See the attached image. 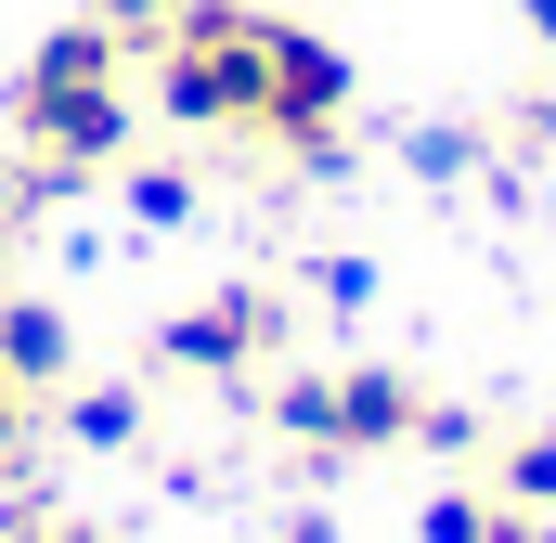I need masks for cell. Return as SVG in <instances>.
<instances>
[{"instance_id": "cell-8", "label": "cell", "mask_w": 556, "mask_h": 543, "mask_svg": "<svg viewBox=\"0 0 556 543\" xmlns=\"http://www.w3.org/2000/svg\"><path fill=\"white\" fill-rule=\"evenodd\" d=\"M39 207H65V181H52V168H26V155H13V168H0V247H13V233H26V220H39Z\"/></svg>"}, {"instance_id": "cell-1", "label": "cell", "mask_w": 556, "mask_h": 543, "mask_svg": "<svg viewBox=\"0 0 556 543\" xmlns=\"http://www.w3.org/2000/svg\"><path fill=\"white\" fill-rule=\"evenodd\" d=\"M142 78H155V117L207 142H247L273 168H337L350 155V52L298 13L260 0H181L155 39H142Z\"/></svg>"}, {"instance_id": "cell-12", "label": "cell", "mask_w": 556, "mask_h": 543, "mask_svg": "<svg viewBox=\"0 0 556 543\" xmlns=\"http://www.w3.org/2000/svg\"><path fill=\"white\" fill-rule=\"evenodd\" d=\"M479 518H492V492H466V479H453V492L427 505V543H479Z\"/></svg>"}, {"instance_id": "cell-3", "label": "cell", "mask_w": 556, "mask_h": 543, "mask_svg": "<svg viewBox=\"0 0 556 543\" xmlns=\"http://www.w3.org/2000/svg\"><path fill=\"white\" fill-rule=\"evenodd\" d=\"M273 427L298 453H466V414L427 402L415 376H389V363H311V376H273Z\"/></svg>"}, {"instance_id": "cell-13", "label": "cell", "mask_w": 556, "mask_h": 543, "mask_svg": "<svg viewBox=\"0 0 556 543\" xmlns=\"http://www.w3.org/2000/svg\"><path fill=\"white\" fill-rule=\"evenodd\" d=\"M39 414H52V402H39V389H13V376H0V466L26 453V427H39Z\"/></svg>"}, {"instance_id": "cell-9", "label": "cell", "mask_w": 556, "mask_h": 543, "mask_svg": "<svg viewBox=\"0 0 556 543\" xmlns=\"http://www.w3.org/2000/svg\"><path fill=\"white\" fill-rule=\"evenodd\" d=\"M168 13H181V0H91V26H104V39H117L130 65H142V39H155Z\"/></svg>"}, {"instance_id": "cell-15", "label": "cell", "mask_w": 556, "mask_h": 543, "mask_svg": "<svg viewBox=\"0 0 556 543\" xmlns=\"http://www.w3.org/2000/svg\"><path fill=\"white\" fill-rule=\"evenodd\" d=\"M518 13H531V39H544V52H556V0H518Z\"/></svg>"}, {"instance_id": "cell-6", "label": "cell", "mask_w": 556, "mask_h": 543, "mask_svg": "<svg viewBox=\"0 0 556 543\" xmlns=\"http://www.w3.org/2000/svg\"><path fill=\"white\" fill-rule=\"evenodd\" d=\"M52 402H65V440H91V453H117V440L142 427L130 389H52Z\"/></svg>"}, {"instance_id": "cell-16", "label": "cell", "mask_w": 556, "mask_h": 543, "mask_svg": "<svg viewBox=\"0 0 556 543\" xmlns=\"http://www.w3.org/2000/svg\"><path fill=\"white\" fill-rule=\"evenodd\" d=\"M285 543H337V531H324V518H298V531H285Z\"/></svg>"}, {"instance_id": "cell-11", "label": "cell", "mask_w": 556, "mask_h": 543, "mask_svg": "<svg viewBox=\"0 0 556 543\" xmlns=\"http://www.w3.org/2000/svg\"><path fill=\"white\" fill-rule=\"evenodd\" d=\"M130 207L142 220H181L194 207V168H130Z\"/></svg>"}, {"instance_id": "cell-7", "label": "cell", "mask_w": 556, "mask_h": 543, "mask_svg": "<svg viewBox=\"0 0 556 543\" xmlns=\"http://www.w3.org/2000/svg\"><path fill=\"white\" fill-rule=\"evenodd\" d=\"M492 492H505V505H556V427H531V440H505Z\"/></svg>"}, {"instance_id": "cell-2", "label": "cell", "mask_w": 556, "mask_h": 543, "mask_svg": "<svg viewBox=\"0 0 556 543\" xmlns=\"http://www.w3.org/2000/svg\"><path fill=\"white\" fill-rule=\"evenodd\" d=\"M130 52L78 13V26H52L26 65H13V142H26V168H52L65 194L91 181V168H117V142H130Z\"/></svg>"}, {"instance_id": "cell-5", "label": "cell", "mask_w": 556, "mask_h": 543, "mask_svg": "<svg viewBox=\"0 0 556 543\" xmlns=\"http://www.w3.org/2000/svg\"><path fill=\"white\" fill-rule=\"evenodd\" d=\"M0 376L39 389V402L65 389V311H52V298H0Z\"/></svg>"}, {"instance_id": "cell-14", "label": "cell", "mask_w": 556, "mask_h": 543, "mask_svg": "<svg viewBox=\"0 0 556 543\" xmlns=\"http://www.w3.org/2000/svg\"><path fill=\"white\" fill-rule=\"evenodd\" d=\"M518 142H556V78L531 91V104H518Z\"/></svg>"}, {"instance_id": "cell-4", "label": "cell", "mask_w": 556, "mask_h": 543, "mask_svg": "<svg viewBox=\"0 0 556 543\" xmlns=\"http://www.w3.org/2000/svg\"><path fill=\"white\" fill-rule=\"evenodd\" d=\"M285 324H298V311H285V285H220V298H194L155 350H168L181 376H260V363L285 350Z\"/></svg>"}, {"instance_id": "cell-10", "label": "cell", "mask_w": 556, "mask_h": 543, "mask_svg": "<svg viewBox=\"0 0 556 543\" xmlns=\"http://www.w3.org/2000/svg\"><path fill=\"white\" fill-rule=\"evenodd\" d=\"M0 543H117V531H91V518H39V505H0Z\"/></svg>"}]
</instances>
